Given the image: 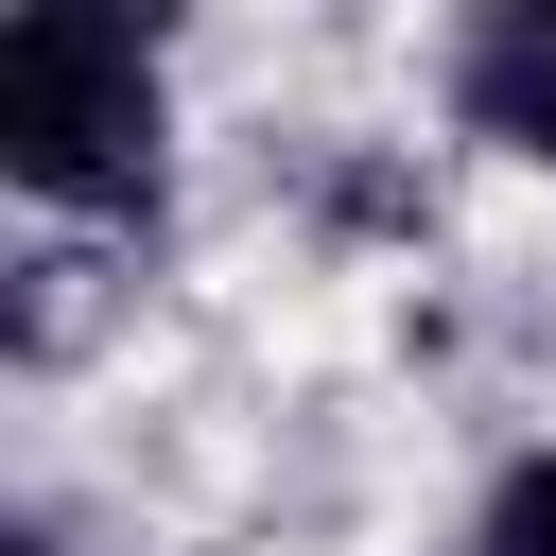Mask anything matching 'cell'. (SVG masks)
I'll return each instance as SVG.
<instances>
[{
	"instance_id": "obj_1",
	"label": "cell",
	"mask_w": 556,
	"mask_h": 556,
	"mask_svg": "<svg viewBox=\"0 0 556 556\" xmlns=\"http://www.w3.org/2000/svg\"><path fill=\"white\" fill-rule=\"evenodd\" d=\"M0 156L52 208H156V52L104 0H35L0 35Z\"/></svg>"
},
{
	"instance_id": "obj_2",
	"label": "cell",
	"mask_w": 556,
	"mask_h": 556,
	"mask_svg": "<svg viewBox=\"0 0 556 556\" xmlns=\"http://www.w3.org/2000/svg\"><path fill=\"white\" fill-rule=\"evenodd\" d=\"M452 104H469V139H521V156H556V0H504V17H469V35H452Z\"/></svg>"
},
{
	"instance_id": "obj_3",
	"label": "cell",
	"mask_w": 556,
	"mask_h": 556,
	"mask_svg": "<svg viewBox=\"0 0 556 556\" xmlns=\"http://www.w3.org/2000/svg\"><path fill=\"white\" fill-rule=\"evenodd\" d=\"M469 556H556V452H521V469L486 486V521H469Z\"/></svg>"
}]
</instances>
